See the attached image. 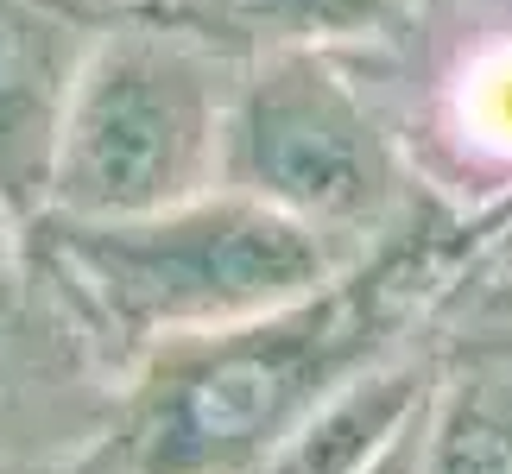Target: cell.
<instances>
[{"mask_svg": "<svg viewBox=\"0 0 512 474\" xmlns=\"http://www.w3.org/2000/svg\"><path fill=\"white\" fill-rule=\"evenodd\" d=\"M468 222L348 266L298 304L177 335L133 367L114 437L121 474H266L373 367L430 329V304Z\"/></svg>", "mask_w": 512, "mask_h": 474, "instance_id": "obj_1", "label": "cell"}, {"mask_svg": "<svg viewBox=\"0 0 512 474\" xmlns=\"http://www.w3.org/2000/svg\"><path fill=\"white\" fill-rule=\"evenodd\" d=\"M26 228L133 361L177 335L298 304L361 266L317 228L228 184L152 215H114V222L38 215Z\"/></svg>", "mask_w": 512, "mask_h": 474, "instance_id": "obj_2", "label": "cell"}, {"mask_svg": "<svg viewBox=\"0 0 512 474\" xmlns=\"http://www.w3.org/2000/svg\"><path fill=\"white\" fill-rule=\"evenodd\" d=\"M222 184L317 228L354 260L462 222L411 165L367 57L348 51L247 57L228 108Z\"/></svg>", "mask_w": 512, "mask_h": 474, "instance_id": "obj_3", "label": "cell"}, {"mask_svg": "<svg viewBox=\"0 0 512 474\" xmlns=\"http://www.w3.org/2000/svg\"><path fill=\"white\" fill-rule=\"evenodd\" d=\"M247 57L190 13L108 19L76 83L45 215H152L222 184L228 108Z\"/></svg>", "mask_w": 512, "mask_h": 474, "instance_id": "obj_4", "label": "cell"}, {"mask_svg": "<svg viewBox=\"0 0 512 474\" xmlns=\"http://www.w3.org/2000/svg\"><path fill=\"white\" fill-rule=\"evenodd\" d=\"M133 367L32 228L0 215V474L102 462L121 437Z\"/></svg>", "mask_w": 512, "mask_h": 474, "instance_id": "obj_5", "label": "cell"}, {"mask_svg": "<svg viewBox=\"0 0 512 474\" xmlns=\"http://www.w3.org/2000/svg\"><path fill=\"white\" fill-rule=\"evenodd\" d=\"M367 70L449 215L512 209V0H424Z\"/></svg>", "mask_w": 512, "mask_h": 474, "instance_id": "obj_6", "label": "cell"}, {"mask_svg": "<svg viewBox=\"0 0 512 474\" xmlns=\"http://www.w3.org/2000/svg\"><path fill=\"white\" fill-rule=\"evenodd\" d=\"M108 13L95 0H0V215L38 222L89 51Z\"/></svg>", "mask_w": 512, "mask_h": 474, "instance_id": "obj_7", "label": "cell"}, {"mask_svg": "<svg viewBox=\"0 0 512 474\" xmlns=\"http://www.w3.org/2000/svg\"><path fill=\"white\" fill-rule=\"evenodd\" d=\"M424 474H512V329H430Z\"/></svg>", "mask_w": 512, "mask_h": 474, "instance_id": "obj_8", "label": "cell"}, {"mask_svg": "<svg viewBox=\"0 0 512 474\" xmlns=\"http://www.w3.org/2000/svg\"><path fill=\"white\" fill-rule=\"evenodd\" d=\"M424 0H196V26L228 51H348L373 57L418 19Z\"/></svg>", "mask_w": 512, "mask_h": 474, "instance_id": "obj_9", "label": "cell"}, {"mask_svg": "<svg viewBox=\"0 0 512 474\" xmlns=\"http://www.w3.org/2000/svg\"><path fill=\"white\" fill-rule=\"evenodd\" d=\"M430 329H512V209L468 222L430 304Z\"/></svg>", "mask_w": 512, "mask_h": 474, "instance_id": "obj_10", "label": "cell"}, {"mask_svg": "<svg viewBox=\"0 0 512 474\" xmlns=\"http://www.w3.org/2000/svg\"><path fill=\"white\" fill-rule=\"evenodd\" d=\"M424 405H430V399H424ZM361 474H424V411H418V418H411Z\"/></svg>", "mask_w": 512, "mask_h": 474, "instance_id": "obj_11", "label": "cell"}, {"mask_svg": "<svg viewBox=\"0 0 512 474\" xmlns=\"http://www.w3.org/2000/svg\"><path fill=\"white\" fill-rule=\"evenodd\" d=\"M108 19H127V13H196V0H95Z\"/></svg>", "mask_w": 512, "mask_h": 474, "instance_id": "obj_12", "label": "cell"}, {"mask_svg": "<svg viewBox=\"0 0 512 474\" xmlns=\"http://www.w3.org/2000/svg\"><path fill=\"white\" fill-rule=\"evenodd\" d=\"M95 468H102V462H89V468H76V474H95ZM108 474H121V468H114V456H108Z\"/></svg>", "mask_w": 512, "mask_h": 474, "instance_id": "obj_13", "label": "cell"}]
</instances>
